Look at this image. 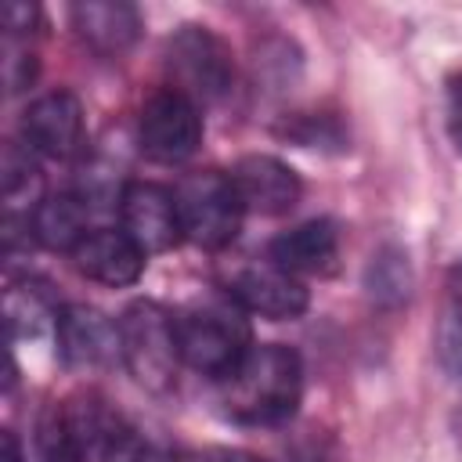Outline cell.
Returning a JSON list of instances; mask_svg holds the SVG:
<instances>
[{
	"label": "cell",
	"instance_id": "9c48e42d",
	"mask_svg": "<svg viewBox=\"0 0 462 462\" xmlns=\"http://www.w3.org/2000/svg\"><path fill=\"white\" fill-rule=\"evenodd\" d=\"M58 361L69 372H101L123 361L119 354V321L90 303H65L54 325Z\"/></svg>",
	"mask_w": 462,
	"mask_h": 462
},
{
	"label": "cell",
	"instance_id": "2e32d148",
	"mask_svg": "<svg viewBox=\"0 0 462 462\" xmlns=\"http://www.w3.org/2000/svg\"><path fill=\"white\" fill-rule=\"evenodd\" d=\"M94 202L83 199L79 191H58V195H43V202L36 206V213L29 217L32 224V238L51 249V253H72L94 227Z\"/></svg>",
	"mask_w": 462,
	"mask_h": 462
},
{
	"label": "cell",
	"instance_id": "cb8c5ba5",
	"mask_svg": "<svg viewBox=\"0 0 462 462\" xmlns=\"http://www.w3.org/2000/svg\"><path fill=\"white\" fill-rule=\"evenodd\" d=\"M36 76H40V61L29 51V43L7 40L4 43V87H7V94H22L25 87L36 83Z\"/></svg>",
	"mask_w": 462,
	"mask_h": 462
},
{
	"label": "cell",
	"instance_id": "9a60e30c",
	"mask_svg": "<svg viewBox=\"0 0 462 462\" xmlns=\"http://www.w3.org/2000/svg\"><path fill=\"white\" fill-rule=\"evenodd\" d=\"M267 260L289 274H332L339 263V231L328 217H314L296 224L292 231H282L267 245Z\"/></svg>",
	"mask_w": 462,
	"mask_h": 462
},
{
	"label": "cell",
	"instance_id": "d4e9b609",
	"mask_svg": "<svg viewBox=\"0 0 462 462\" xmlns=\"http://www.w3.org/2000/svg\"><path fill=\"white\" fill-rule=\"evenodd\" d=\"M43 29V11L40 4H25V0H14L4 7V32L7 40H18V36H32Z\"/></svg>",
	"mask_w": 462,
	"mask_h": 462
},
{
	"label": "cell",
	"instance_id": "603a6c76",
	"mask_svg": "<svg viewBox=\"0 0 462 462\" xmlns=\"http://www.w3.org/2000/svg\"><path fill=\"white\" fill-rule=\"evenodd\" d=\"M274 134L282 141H292L300 148H318V152H346L350 148V137L339 126V119L336 116H325V112H292V116H282V123L274 126Z\"/></svg>",
	"mask_w": 462,
	"mask_h": 462
},
{
	"label": "cell",
	"instance_id": "7c38bea8",
	"mask_svg": "<svg viewBox=\"0 0 462 462\" xmlns=\"http://www.w3.org/2000/svg\"><path fill=\"white\" fill-rule=\"evenodd\" d=\"M245 213H256V217H282L289 209H296L300 195H303V180L300 173L274 159V155H242L231 170H227Z\"/></svg>",
	"mask_w": 462,
	"mask_h": 462
},
{
	"label": "cell",
	"instance_id": "e0dca14e",
	"mask_svg": "<svg viewBox=\"0 0 462 462\" xmlns=\"http://www.w3.org/2000/svg\"><path fill=\"white\" fill-rule=\"evenodd\" d=\"M58 314H61V307H58V296L51 292L47 282H40L32 274H11L7 278V289H4V321H7L11 343L14 339H36L47 328L54 332Z\"/></svg>",
	"mask_w": 462,
	"mask_h": 462
},
{
	"label": "cell",
	"instance_id": "7402d4cb",
	"mask_svg": "<svg viewBox=\"0 0 462 462\" xmlns=\"http://www.w3.org/2000/svg\"><path fill=\"white\" fill-rule=\"evenodd\" d=\"M25 455H29V462H83L79 451H76V440H72L61 401H47L36 411Z\"/></svg>",
	"mask_w": 462,
	"mask_h": 462
},
{
	"label": "cell",
	"instance_id": "277c9868",
	"mask_svg": "<svg viewBox=\"0 0 462 462\" xmlns=\"http://www.w3.org/2000/svg\"><path fill=\"white\" fill-rule=\"evenodd\" d=\"M116 321L123 368L148 393H170L184 368L173 310H166L155 300H134Z\"/></svg>",
	"mask_w": 462,
	"mask_h": 462
},
{
	"label": "cell",
	"instance_id": "4316f807",
	"mask_svg": "<svg viewBox=\"0 0 462 462\" xmlns=\"http://www.w3.org/2000/svg\"><path fill=\"white\" fill-rule=\"evenodd\" d=\"M184 462H267L245 448H224V444H213V448H195V451H184Z\"/></svg>",
	"mask_w": 462,
	"mask_h": 462
},
{
	"label": "cell",
	"instance_id": "44dd1931",
	"mask_svg": "<svg viewBox=\"0 0 462 462\" xmlns=\"http://www.w3.org/2000/svg\"><path fill=\"white\" fill-rule=\"evenodd\" d=\"M437 361L451 379H462V260L444 274L440 310H437Z\"/></svg>",
	"mask_w": 462,
	"mask_h": 462
},
{
	"label": "cell",
	"instance_id": "52a82bcc",
	"mask_svg": "<svg viewBox=\"0 0 462 462\" xmlns=\"http://www.w3.org/2000/svg\"><path fill=\"white\" fill-rule=\"evenodd\" d=\"M137 144L148 159L166 166L191 159L202 144V108L173 87L148 94L137 116Z\"/></svg>",
	"mask_w": 462,
	"mask_h": 462
},
{
	"label": "cell",
	"instance_id": "8fae6325",
	"mask_svg": "<svg viewBox=\"0 0 462 462\" xmlns=\"http://www.w3.org/2000/svg\"><path fill=\"white\" fill-rule=\"evenodd\" d=\"M22 144L40 159L65 162L83 148V105L72 90H47L22 112Z\"/></svg>",
	"mask_w": 462,
	"mask_h": 462
},
{
	"label": "cell",
	"instance_id": "83f0119b",
	"mask_svg": "<svg viewBox=\"0 0 462 462\" xmlns=\"http://www.w3.org/2000/svg\"><path fill=\"white\" fill-rule=\"evenodd\" d=\"M4 462H29V455L22 451V444H18V437H14V430H4Z\"/></svg>",
	"mask_w": 462,
	"mask_h": 462
},
{
	"label": "cell",
	"instance_id": "d6986e66",
	"mask_svg": "<svg viewBox=\"0 0 462 462\" xmlns=\"http://www.w3.org/2000/svg\"><path fill=\"white\" fill-rule=\"evenodd\" d=\"M303 79V54L289 36H263L253 43V83L260 94L282 97Z\"/></svg>",
	"mask_w": 462,
	"mask_h": 462
},
{
	"label": "cell",
	"instance_id": "8992f818",
	"mask_svg": "<svg viewBox=\"0 0 462 462\" xmlns=\"http://www.w3.org/2000/svg\"><path fill=\"white\" fill-rule=\"evenodd\" d=\"M177 213H180V227L184 238L199 249H227L238 231H242V217L245 206L231 184V177L224 170H195L188 173L177 188Z\"/></svg>",
	"mask_w": 462,
	"mask_h": 462
},
{
	"label": "cell",
	"instance_id": "30bf717a",
	"mask_svg": "<svg viewBox=\"0 0 462 462\" xmlns=\"http://www.w3.org/2000/svg\"><path fill=\"white\" fill-rule=\"evenodd\" d=\"M224 292H227L245 314H260V318H267V321H296V318H303L307 307H310L307 285H303L296 274L274 267L271 260L242 263V267L227 278Z\"/></svg>",
	"mask_w": 462,
	"mask_h": 462
},
{
	"label": "cell",
	"instance_id": "f1b7e54d",
	"mask_svg": "<svg viewBox=\"0 0 462 462\" xmlns=\"http://www.w3.org/2000/svg\"><path fill=\"white\" fill-rule=\"evenodd\" d=\"M451 430H455V444H458V451H462V404H458L455 415H451Z\"/></svg>",
	"mask_w": 462,
	"mask_h": 462
},
{
	"label": "cell",
	"instance_id": "ba28073f",
	"mask_svg": "<svg viewBox=\"0 0 462 462\" xmlns=\"http://www.w3.org/2000/svg\"><path fill=\"white\" fill-rule=\"evenodd\" d=\"M119 227L137 242L144 256L170 253L173 245L184 242L177 199L170 188L155 180H126L119 188Z\"/></svg>",
	"mask_w": 462,
	"mask_h": 462
},
{
	"label": "cell",
	"instance_id": "5b68a950",
	"mask_svg": "<svg viewBox=\"0 0 462 462\" xmlns=\"http://www.w3.org/2000/svg\"><path fill=\"white\" fill-rule=\"evenodd\" d=\"M166 72L170 87L188 94L199 108L220 105L235 94V54L209 25H180L166 40Z\"/></svg>",
	"mask_w": 462,
	"mask_h": 462
},
{
	"label": "cell",
	"instance_id": "3957f363",
	"mask_svg": "<svg viewBox=\"0 0 462 462\" xmlns=\"http://www.w3.org/2000/svg\"><path fill=\"white\" fill-rule=\"evenodd\" d=\"M61 408L83 462H184V455L137 430L108 397L94 390L61 397Z\"/></svg>",
	"mask_w": 462,
	"mask_h": 462
},
{
	"label": "cell",
	"instance_id": "7a4b0ae2",
	"mask_svg": "<svg viewBox=\"0 0 462 462\" xmlns=\"http://www.w3.org/2000/svg\"><path fill=\"white\" fill-rule=\"evenodd\" d=\"M180 357L191 372L224 379L253 346V328L245 310L224 296H199L173 310Z\"/></svg>",
	"mask_w": 462,
	"mask_h": 462
},
{
	"label": "cell",
	"instance_id": "6da1fadb",
	"mask_svg": "<svg viewBox=\"0 0 462 462\" xmlns=\"http://www.w3.org/2000/svg\"><path fill=\"white\" fill-rule=\"evenodd\" d=\"M220 411L242 426H282L303 401V361L292 346L253 343L249 354L217 379Z\"/></svg>",
	"mask_w": 462,
	"mask_h": 462
},
{
	"label": "cell",
	"instance_id": "ac0fdd59",
	"mask_svg": "<svg viewBox=\"0 0 462 462\" xmlns=\"http://www.w3.org/2000/svg\"><path fill=\"white\" fill-rule=\"evenodd\" d=\"M0 191H4V217H32L43 202V173L40 155L29 152L22 141H7L0 155Z\"/></svg>",
	"mask_w": 462,
	"mask_h": 462
},
{
	"label": "cell",
	"instance_id": "4fadbf2b",
	"mask_svg": "<svg viewBox=\"0 0 462 462\" xmlns=\"http://www.w3.org/2000/svg\"><path fill=\"white\" fill-rule=\"evenodd\" d=\"M69 256L83 278L112 289H126L144 274V253L123 227H94Z\"/></svg>",
	"mask_w": 462,
	"mask_h": 462
},
{
	"label": "cell",
	"instance_id": "484cf974",
	"mask_svg": "<svg viewBox=\"0 0 462 462\" xmlns=\"http://www.w3.org/2000/svg\"><path fill=\"white\" fill-rule=\"evenodd\" d=\"M444 126H448L455 152L462 155V69H455L444 79Z\"/></svg>",
	"mask_w": 462,
	"mask_h": 462
},
{
	"label": "cell",
	"instance_id": "ffe728a7",
	"mask_svg": "<svg viewBox=\"0 0 462 462\" xmlns=\"http://www.w3.org/2000/svg\"><path fill=\"white\" fill-rule=\"evenodd\" d=\"M411 260L401 245H379L365 267V292L375 307L383 310H397L408 303L411 296Z\"/></svg>",
	"mask_w": 462,
	"mask_h": 462
},
{
	"label": "cell",
	"instance_id": "5bb4252c",
	"mask_svg": "<svg viewBox=\"0 0 462 462\" xmlns=\"http://www.w3.org/2000/svg\"><path fill=\"white\" fill-rule=\"evenodd\" d=\"M76 36L101 58H123L141 36V11L126 0H76L69 7Z\"/></svg>",
	"mask_w": 462,
	"mask_h": 462
}]
</instances>
